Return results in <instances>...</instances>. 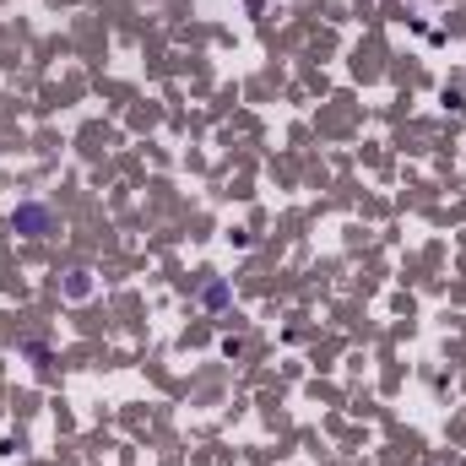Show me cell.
Here are the masks:
<instances>
[{
	"label": "cell",
	"instance_id": "cell-1",
	"mask_svg": "<svg viewBox=\"0 0 466 466\" xmlns=\"http://www.w3.org/2000/svg\"><path fill=\"white\" fill-rule=\"evenodd\" d=\"M11 228L27 233V239H43V233H49V212H43V206H16V212H11Z\"/></svg>",
	"mask_w": 466,
	"mask_h": 466
}]
</instances>
